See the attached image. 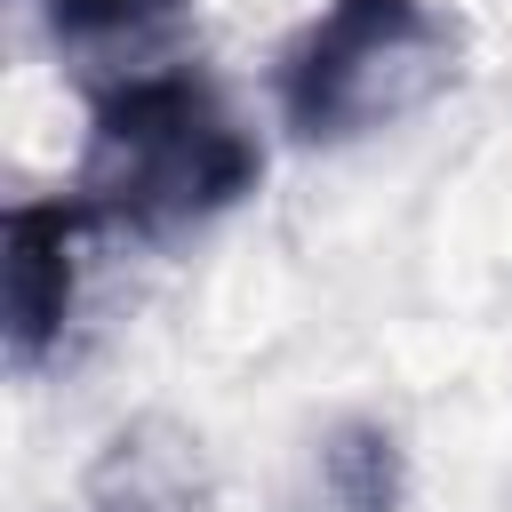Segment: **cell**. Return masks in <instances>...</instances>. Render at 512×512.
Masks as SVG:
<instances>
[{"label":"cell","mask_w":512,"mask_h":512,"mask_svg":"<svg viewBox=\"0 0 512 512\" xmlns=\"http://www.w3.org/2000/svg\"><path fill=\"white\" fill-rule=\"evenodd\" d=\"M256 176H264V152L240 128L232 96L208 72L168 64V72H128L88 104L72 200L88 208L96 232L176 240L240 208Z\"/></svg>","instance_id":"cell-1"},{"label":"cell","mask_w":512,"mask_h":512,"mask_svg":"<svg viewBox=\"0 0 512 512\" xmlns=\"http://www.w3.org/2000/svg\"><path fill=\"white\" fill-rule=\"evenodd\" d=\"M464 72V24L440 0H320L272 56V112L296 144H360Z\"/></svg>","instance_id":"cell-2"},{"label":"cell","mask_w":512,"mask_h":512,"mask_svg":"<svg viewBox=\"0 0 512 512\" xmlns=\"http://www.w3.org/2000/svg\"><path fill=\"white\" fill-rule=\"evenodd\" d=\"M88 208L72 192L56 200H16L0 224V320H8V360L40 368L72 320V288H80V240H88Z\"/></svg>","instance_id":"cell-3"},{"label":"cell","mask_w":512,"mask_h":512,"mask_svg":"<svg viewBox=\"0 0 512 512\" xmlns=\"http://www.w3.org/2000/svg\"><path fill=\"white\" fill-rule=\"evenodd\" d=\"M88 512H208L200 440L168 416H136L88 464Z\"/></svg>","instance_id":"cell-4"},{"label":"cell","mask_w":512,"mask_h":512,"mask_svg":"<svg viewBox=\"0 0 512 512\" xmlns=\"http://www.w3.org/2000/svg\"><path fill=\"white\" fill-rule=\"evenodd\" d=\"M320 488L336 512H400L408 504V448L384 416H344L320 440Z\"/></svg>","instance_id":"cell-5"},{"label":"cell","mask_w":512,"mask_h":512,"mask_svg":"<svg viewBox=\"0 0 512 512\" xmlns=\"http://www.w3.org/2000/svg\"><path fill=\"white\" fill-rule=\"evenodd\" d=\"M176 0H40V16H48V32L64 40V48H96V40H128V32H144V24H160Z\"/></svg>","instance_id":"cell-6"}]
</instances>
